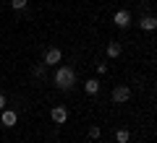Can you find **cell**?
Instances as JSON below:
<instances>
[{"mask_svg":"<svg viewBox=\"0 0 157 143\" xmlns=\"http://www.w3.org/2000/svg\"><path fill=\"white\" fill-rule=\"evenodd\" d=\"M73 83H76V70L71 65H60L55 70V86L63 88V91H68V88H73Z\"/></svg>","mask_w":157,"mask_h":143,"instance_id":"cell-1","label":"cell"},{"mask_svg":"<svg viewBox=\"0 0 157 143\" xmlns=\"http://www.w3.org/2000/svg\"><path fill=\"white\" fill-rule=\"evenodd\" d=\"M128 99H131V86L118 83V86L113 88V94H110V102H113V104H126Z\"/></svg>","mask_w":157,"mask_h":143,"instance_id":"cell-2","label":"cell"},{"mask_svg":"<svg viewBox=\"0 0 157 143\" xmlns=\"http://www.w3.org/2000/svg\"><path fill=\"white\" fill-rule=\"evenodd\" d=\"M60 57H63V52L58 50V47H50V50H45V55H42V63H45V65H58Z\"/></svg>","mask_w":157,"mask_h":143,"instance_id":"cell-3","label":"cell"},{"mask_svg":"<svg viewBox=\"0 0 157 143\" xmlns=\"http://www.w3.org/2000/svg\"><path fill=\"white\" fill-rule=\"evenodd\" d=\"M113 23H115L118 29H126V26L131 23V13H128V11H118L115 16H113Z\"/></svg>","mask_w":157,"mask_h":143,"instance_id":"cell-4","label":"cell"},{"mask_svg":"<svg viewBox=\"0 0 157 143\" xmlns=\"http://www.w3.org/2000/svg\"><path fill=\"white\" fill-rule=\"evenodd\" d=\"M16 120H18V115L13 109H3V112H0V122H3L6 127H13V125H16Z\"/></svg>","mask_w":157,"mask_h":143,"instance_id":"cell-5","label":"cell"},{"mask_svg":"<svg viewBox=\"0 0 157 143\" xmlns=\"http://www.w3.org/2000/svg\"><path fill=\"white\" fill-rule=\"evenodd\" d=\"M50 117H52L55 125H63V122L68 120V109H66V107H55V109L50 112Z\"/></svg>","mask_w":157,"mask_h":143,"instance_id":"cell-6","label":"cell"},{"mask_svg":"<svg viewBox=\"0 0 157 143\" xmlns=\"http://www.w3.org/2000/svg\"><path fill=\"white\" fill-rule=\"evenodd\" d=\"M139 26L144 29V31H155V29H157V18H155V16H144V18L139 21Z\"/></svg>","mask_w":157,"mask_h":143,"instance_id":"cell-7","label":"cell"},{"mask_svg":"<svg viewBox=\"0 0 157 143\" xmlns=\"http://www.w3.org/2000/svg\"><path fill=\"white\" fill-rule=\"evenodd\" d=\"M84 91L89 94V96H94V94L100 91V81H97V78H92V81H86V83H84Z\"/></svg>","mask_w":157,"mask_h":143,"instance_id":"cell-8","label":"cell"},{"mask_svg":"<svg viewBox=\"0 0 157 143\" xmlns=\"http://www.w3.org/2000/svg\"><path fill=\"white\" fill-rule=\"evenodd\" d=\"M121 52H123V47L118 42H110L107 44V57H121Z\"/></svg>","mask_w":157,"mask_h":143,"instance_id":"cell-9","label":"cell"},{"mask_svg":"<svg viewBox=\"0 0 157 143\" xmlns=\"http://www.w3.org/2000/svg\"><path fill=\"white\" fill-rule=\"evenodd\" d=\"M115 141H118V143H128V141H131V133L126 130V127H121V130L115 133Z\"/></svg>","mask_w":157,"mask_h":143,"instance_id":"cell-10","label":"cell"},{"mask_svg":"<svg viewBox=\"0 0 157 143\" xmlns=\"http://www.w3.org/2000/svg\"><path fill=\"white\" fill-rule=\"evenodd\" d=\"M11 5L16 8V11H21V8H26V0H11Z\"/></svg>","mask_w":157,"mask_h":143,"instance_id":"cell-11","label":"cell"},{"mask_svg":"<svg viewBox=\"0 0 157 143\" xmlns=\"http://www.w3.org/2000/svg\"><path fill=\"white\" fill-rule=\"evenodd\" d=\"M45 63H42V65H37V68H34V76H37V78H42V76H45Z\"/></svg>","mask_w":157,"mask_h":143,"instance_id":"cell-12","label":"cell"},{"mask_svg":"<svg viewBox=\"0 0 157 143\" xmlns=\"http://www.w3.org/2000/svg\"><path fill=\"white\" fill-rule=\"evenodd\" d=\"M89 138H100V127H97V125L89 127Z\"/></svg>","mask_w":157,"mask_h":143,"instance_id":"cell-13","label":"cell"},{"mask_svg":"<svg viewBox=\"0 0 157 143\" xmlns=\"http://www.w3.org/2000/svg\"><path fill=\"white\" fill-rule=\"evenodd\" d=\"M6 109V94H0V112Z\"/></svg>","mask_w":157,"mask_h":143,"instance_id":"cell-14","label":"cell"}]
</instances>
